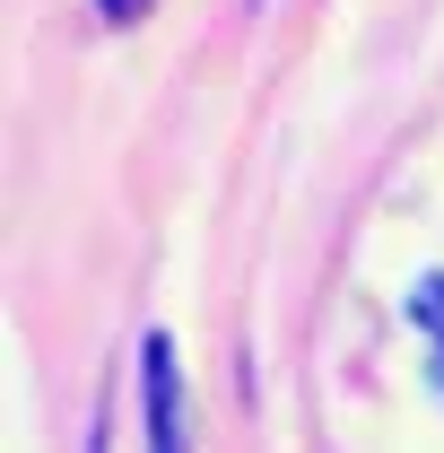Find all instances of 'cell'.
Returning a JSON list of instances; mask_svg holds the SVG:
<instances>
[{"mask_svg": "<svg viewBox=\"0 0 444 453\" xmlns=\"http://www.w3.org/2000/svg\"><path fill=\"white\" fill-rule=\"evenodd\" d=\"M140 384H149V453H183L192 436H183V375H174L166 332H149V349H140Z\"/></svg>", "mask_w": 444, "mask_h": 453, "instance_id": "1", "label": "cell"}, {"mask_svg": "<svg viewBox=\"0 0 444 453\" xmlns=\"http://www.w3.org/2000/svg\"><path fill=\"white\" fill-rule=\"evenodd\" d=\"M140 9H149V0H96V18H113V27H131Z\"/></svg>", "mask_w": 444, "mask_h": 453, "instance_id": "2", "label": "cell"}, {"mask_svg": "<svg viewBox=\"0 0 444 453\" xmlns=\"http://www.w3.org/2000/svg\"><path fill=\"white\" fill-rule=\"evenodd\" d=\"M418 305H427V314L444 323V280H427V288H418Z\"/></svg>", "mask_w": 444, "mask_h": 453, "instance_id": "3", "label": "cell"}]
</instances>
